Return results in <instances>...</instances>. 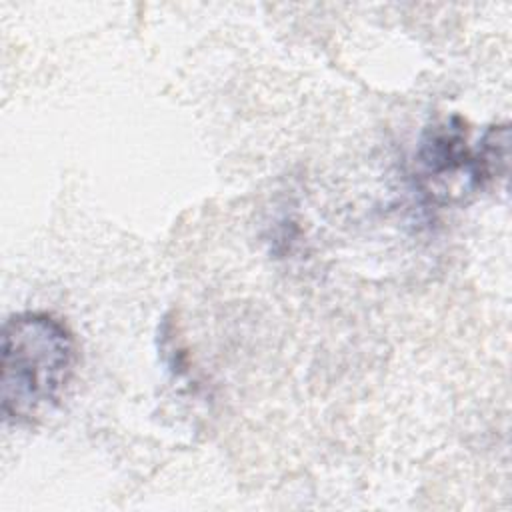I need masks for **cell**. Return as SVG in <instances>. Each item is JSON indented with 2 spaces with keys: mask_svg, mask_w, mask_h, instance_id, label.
<instances>
[{
  "mask_svg": "<svg viewBox=\"0 0 512 512\" xmlns=\"http://www.w3.org/2000/svg\"><path fill=\"white\" fill-rule=\"evenodd\" d=\"M0 408L6 422L30 424L64 396L74 366L72 332L52 314L20 312L2 326Z\"/></svg>",
  "mask_w": 512,
  "mask_h": 512,
  "instance_id": "obj_1",
  "label": "cell"
},
{
  "mask_svg": "<svg viewBox=\"0 0 512 512\" xmlns=\"http://www.w3.org/2000/svg\"><path fill=\"white\" fill-rule=\"evenodd\" d=\"M476 144H468L466 122L458 116L424 132L416 160L432 192L446 180L460 182L462 192H476L506 170L508 126H490Z\"/></svg>",
  "mask_w": 512,
  "mask_h": 512,
  "instance_id": "obj_2",
  "label": "cell"
}]
</instances>
